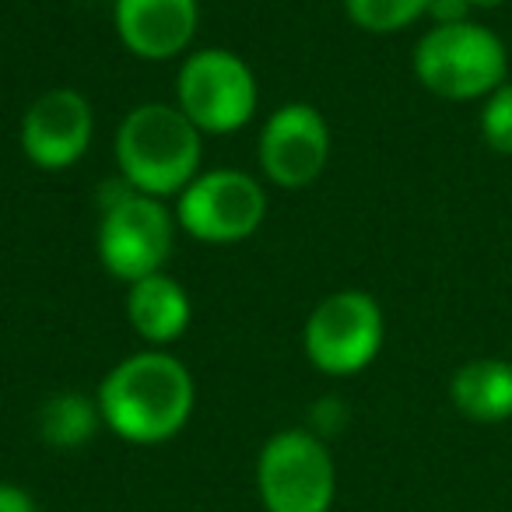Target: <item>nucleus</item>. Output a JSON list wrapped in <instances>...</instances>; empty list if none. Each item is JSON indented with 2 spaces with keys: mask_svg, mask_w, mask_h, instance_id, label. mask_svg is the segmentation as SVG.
<instances>
[{
  "mask_svg": "<svg viewBox=\"0 0 512 512\" xmlns=\"http://www.w3.org/2000/svg\"><path fill=\"white\" fill-rule=\"evenodd\" d=\"M348 425V407H344L341 397H323L320 404L309 414V432H316L320 439H330V435H341V428Z\"/></svg>",
  "mask_w": 512,
  "mask_h": 512,
  "instance_id": "17",
  "label": "nucleus"
},
{
  "mask_svg": "<svg viewBox=\"0 0 512 512\" xmlns=\"http://www.w3.org/2000/svg\"><path fill=\"white\" fill-rule=\"evenodd\" d=\"M176 214L169 200L148 197L127 186L102 183L99 190V228H95V253L109 278L134 285L148 274L165 271L176 246Z\"/></svg>",
  "mask_w": 512,
  "mask_h": 512,
  "instance_id": "3",
  "label": "nucleus"
},
{
  "mask_svg": "<svg viewBox=\"0 0 512 512\" xmlns=\"http://www.w3.org/2000/svg\"><path fill=\"white\" fill-rule=\"evenodd\" d=\"M474 11H470L467 0H428V18L425 22L432 25H460L470 22Z\"/></svg>",
  "mask_w": 512,
  "mask_h": 512,
  "instance_id": "18",
  "label": "nucleus"
},
{
  "mask_svg": "<svg viewBox=\"0 0 512 512\" xmlns=\"http://www.w3.org/2000/svg\"><path fill=\"white\" fill-rule=\"evenodd\" d=\"M113 29L123 50L148 64L179 60L200 29L197 0H113Z\"/></svg>",
  "mask_w": 512,
  "mask_h": 512,
  "instance_id": "11",
  "label": "nucleus"
},
{
  "mask_svg": "<svg viewBox=\"0 0 512 512\" xmlns=\"http://www.w3.org/2000/svg\"><path fill=\"white\" fill-rule=\"evenodd\" d=\"M95 400L116 439L130 446H162L190 425L197 383L169 348H144L120 358L102 376Z\"/></svg>",
  "mask_w": 512,
  "mask_h": 512,
  "instance_id": "1",
  "label": "nucleus"
},
{
  "mask_svg": "<svg viewBox=\"0 0 512 512\" xmlns=\"http://www.w3.org/2000/svg\"><path fill=\"white\" fill-rule=\"evenodd\" d=\"M106 428L99 400L78 390H60L43 400L36 414V432L50 449H81Z\"/></svg>",
  "mask_w": 512,
  "mask_h": 512,
  "instance_id": "14",
  "label": "nucleus"
},
{
  "mask_svg": "<svg viewBox=\"0 0 512 512\" xmlns=\"http://www.w3.org/2000/svg\"><path fill=\"white\" fill-rule=\"evenodd\" d=\"M414 78L446 102H481L509 81V50L481 22L428 25L414 46Z\"/></svg>",
  "mask_w": 512,
  "mask_h": 512,
  "instance_id": "4",
  "label": "nucleus"
},
{
  "mask_svg": "<svg viewBox=\"0 0 512 512\" xmlns=\"http://www.w3.org/2000/svg\"><path fill=\"white\" fill-rule=\"evenodd\" d=\"M477 130H481V141L495 155H512V81L498 85L488 99H481Z\"/></svg>",
  "mask_w": 512,
  "mask_h": 512,
  "instance_id": "16",
  "label": "nucleus"
},
{
  "mask_svg": "<svg viewBox=\"0 0 512 512\" xmlns=\"http://www.w3.org/2000/svg\"><path fill=\"white\" fill-rule=\"evenodd\" d=\"M256 491L267 512H330L337 463L330 442L309 428H281L256 456Z\"/></svg>",
  "mask_w": 512,
  "mask_h": 512,
  "instance_id": "7",
  "label": "nucleus"
},
{
  "mask_svg": "<svg viewBox=\"0 0 512 512\" xmlns=\"http://www.w3.org/2000/svg\"><path fill=\"white\" fill-rule=\"evenodd\" d=\"M470 4V11H495V8H502L505 0H467Z\"/></svg>",
  "mask_w": 512,
  "mask_h": 512,
  "instance_id": "20",
  "label": "nucleus"
},
{
  "mask_svg": "<svg viewBox=\"0 0 512 512\" xmlns=\"http://www.w3.org/2000/svg\"><path fill=\"white\" fill-rule=\"evenodd\" d=\"M0 512H39V505L22 484L0 481Z\"/></svg>",
  "mask_w": 512,
  "mask_h": 512,
  "instance_id": "19",
  "label": "nucleus"
},
{
  "mask_svg": "<svg viewBox=\"0 0 512 512\" xmlns=\"http://www.w3.org/2000/svg\"><path fill=\"white\" fill-rule=\"evenodd\" d=\"M386 341V316L376 295L362 288H341L323 295L306 316L302 351L323 376L348 379L365 372L379 358Z\"/></svg>",
  "mask_w": 512,
  "mask_h": 512,
  "instance_id": "6",
  "label": "nucleus"
},
{
  "mask_svg": "<svg viewBox=\"0 0 512 512\" xmlns=\"http://www.w3.org/2000/svg\"><path fill=\"white\" fill-rule=\"evenodd\" d=\"M344 15L369 36H397L428 18V0H344Z\"/></svg>",
  "mask_w": 512,
  "mask_h": 512,
  "instance_id": "15",
  "label": "nucleus"
},
{
  "mask_svg": "<svg viewBox=\"0 0 512 512\" xmlns=\"http://www.w3.org/2000/svg\"><path fill=\"white\" fill-rule=\"evenodd\" d=\"M127 323L148 348H169L190 330L193 299L172 274L158 271L127 285Z\"/></svg>",
  "mask_w": 512,
  "mask_h": 512,
  "instance_id": "12",
  "label": "nucleus"
},
{
  "mask_svg": "<svg viewBox=\"0 0 512 512\" xmlns=\"http://www.w3.org/2000/svg\"><path fill=\"white\" fill-rule=\"evenodd\" d=\"M172 102L204 137H228L256 116L260 81L235 50H190L179 64Z\"/></svg>",
  "mask_w": 512,
  "mask_h": 512,
  "instance_id": "5",
  "label": "nucleus"
},
{
  "mask_svg": "<svg viewBox=\"0 0 512 512\" xmlns=\"http://www.w3.org/2000/svg\"><path fill=\"white\" fill-rule=\"evenodd\" d=\"M449 400L467 421L498 425L512 418V362L470 358L449 376Z\"/></svg>",
  "mask_w": 512,
  "mask_h": 512,
  "instance_id": "13",
  "label": "nucleus"
},
{
  "mask_svg": "<svg viewBox=\"0 0 512 512\" xmlns=\"http://www.w3.org/2000/svg\"><path fill=\"white\" fill-rule=\"evenodd\" d=\"M267 186L246 169H200L172 200L179 232L207 246H232L260 232L267 218Z\"/></svg>",
  "mask_w": 512,
  "mask_h": 512,
  "instance_id": "8",
  "label": "nucleus"
},
{
  "mask_svg": "<svg viewBox=\"0 0 512 512\" xmlns=\"http://www.w3.org/2000/svg\"><path fill=\"white\" fill-rule=\"evenodd\" d=\"M113 155L123 183L172 204L197 179L204 134L176 102H141L116 127Z\"/></svg>",
  "mask_w": 512,
  "mask_h": 512,
  "instance_id": "2",
  "label": "nucleus"
},
{
  "mask_svg": "<svg viewBox=\"0 0 512 512\" xmlns=\"http://www.w3.org/2000/svg\"><path fill=\"white\" fill-rule=\"evenodd\" d=\"M334 155L330 123L313 102H285L260 127L256 162L278 190H306L323 176Z\"/></svg>",
  "mask_w": 512,
  "mask_h": 512,
  "instance_id": "9",
  "label": "nucleus"
},
{
  "mask_svg": "<svg viewBox=\"0 0 512 512\" xmlns=\"http://www.w3.org/2000/svg\"><path fill=\"white\" fill-rule=\"evenodd\" d=\"M95 141V109L78 88H50L25 109L18 144L43 172H67L88 155Z\"/></svg>",
  "mask_w": 512,
  "mask_h": 512,
  "instance_id": "10",
  "label": "nucleus"
}]
</instances>
